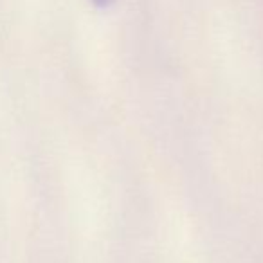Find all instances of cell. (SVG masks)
<instances>
[{
    "instance_id": "6da1fadb",
    "label": "cell",
    "mask_w": 263,
    "mask_h": 263,
    "mask_svg": "<svg viewBox=\"0 0 263 263\" xmlns=\"http://www.w3.org/2000/svg\"><path fill=\"white\" fill-rule=\"evenodd\" d=\"M94 4H98V6H106L110 2V0H92Z\"/></svg>"
}]
</instances>
